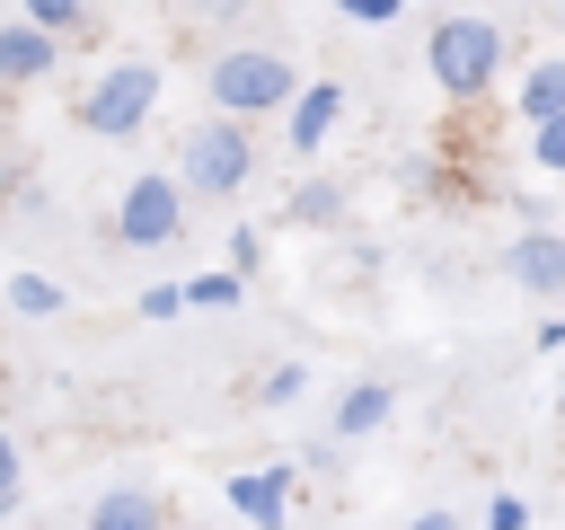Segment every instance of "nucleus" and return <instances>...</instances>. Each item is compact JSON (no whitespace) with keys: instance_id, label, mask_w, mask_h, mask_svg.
Listing matches in <instances>:
<instances>
[{"instance_id":"obj_1","label":"nucleus","mask_w":565,"mask_h":530,"mask_svg":"<svg viewBox=\"0 0 565 530\" xmlns=\"http://www.w3.org/2000/svg\"><path fill=\"white\" fill-rule=\"evenodd\" d=\"M503 62H512V35H503V18H486V9H441V18L424 26V71H433V88H441L450 106H477V97L503 80Z\"/></svg>"},{"instance_id":"obj_2","label":"nucleus","mask_w":565,"mask_h":530,"mask_svg":"<svg viewBox=\"0 0 565 530\" xmlns=\"http://www.w3.org/2000/svg\"><path fill=\"white\" fill-rule=\"evenodd\" d=\"M203 88H212L221 124H256V115H282L300 97V62L274 53V44H221L212 71H203Z\"/></svg>"},{"instance_id":"obj_3","label":"nucleus","mask_w":565,"mask_h":530,"mask_svg":"<svg viewBox=\"0 0 565 530\" xmlns=\"http://www.w3.org/2000/svg\"><path fill=\"white\" fill-rule=\"evenodd\" d=\"M247 177H256V132L247 124H221V115H203L185 141H177V194H247Z\"/></svg>"},{"instance_id":"obj_4","label":"nucleus","mask_w":565,"mask_h":530,"mask_svg":"<svg viewBox=\"0 0 565 530\" xmlns=\"http://www.w3.org/2000/svg\"><path fill=\"white\" fill-rule=\"evenodd\" d=\"M159 62H141V53H124V62H106L97 80H88V97H79V124L88 132H106V141H132L150 115H159Z\"/></svg>"},{"instance_id":"obj_5","label":"nucleus","mask_w":565,"mask_h":530,"mask_svg":"<svg viewBox=\"0 0 565 530\" xmlns=\"http://www.w3.org/2000/svg\"><path fill=\"white\" fill-rule=\"evenodd\" d=\"M177 230H185V194H177V177H168V168L132 177L124 203H115V239H124V247H168Z\"/></svg>"},{"instance_id":"obj_6","label":"nucleus","mask_w":565,"mask_h":530,"mask_svg":"<svg viewBox=\"0 0 565 530\" xmlns=\"http://www.w3.org/2000/svg\"><path fill=\"white\" fill-rule=\"evenodd\" d=\"M335 124H344V88L318 71V80H300V97L282 106V141H291V159H318L327 141H335Z\"/></svg>"},{"instance_id":"obj_7","label":"nucleus","mask_w":565,"mask_h":530,"mask_svg":"<svg viewBox=\"0 0 565 530\" xmlns=\"http://www.w3.org/2000/svg\"><path fill=\"white\" fill-rule=\"evenodd\" d=\"M221 495H230V512H238L247 530H282V521H291V459H274V468H238Z\"/></svg>"},{"instance_id":"obj_8","label":"nucleus","mask_w":565,"mask_h":530,"mask_svg":"<svg viewBox=\"0 0 565 530\" xmlns=\"http://www.w3.org/2000/svg\"><path fill=\"white\" fill-rule=\"evenodd\" d=\"M503 274L530 292V300H565V230H521Z\"/></svg>"},{"instance_id":"obj_9","label":"nucleus","mask_w":565,"mask_h":530,"mask_svg":"<svg viewBox=\"0 0 565 530\" xmlns=\"http://www.w3.org/2000/svg\"><path fill=\"white\" fill-rule=\"evenodd\" d=\"M388 415H397V389H388V380H353V389L335 398V415H327V442H371Z\"/></svg>"},{"instance_id":"obj_10","label":"nucleus","mask_w":565,"mask_h":530,"mask_svg":"<svg viewBox=\"0 0 565 530\" xmlns=\"http://www.w3.org/2000/svg\"><path fill=\"white\" fill-rule=\"evenodd\" d=\"M512 115H521V132L565 115V53H539V62H521V80H512Z\"/></svg>"},{"instance_id":"obj_11","label":"nucleus","mask_w":565,"mask_h":530,"mask_svg":"<svg viewBox=\"0 0 565 530\" xmlns=\"http://www.w3.org/2000/svg\"><path fill=\"white\" fill-rule=\"evenodd\" d=\"M53 53H62V44H44V35H35L18 9L0 18V88H35V80L53 71Z\"/></svg>"},{"instance_id":"obj_12","label":"nucleus","mask_w":565,"mask_h":530,"mask_svg":"<svg viewBox=\"0 0 565 530\" xmlns=\"http://www.w3.org/2000/svg\"><path fill=\"white\" fill-rule=\"evenodd\" d=\"M79 530H168V504H159L150 486H106Z\"/></svg>"},{"instance_id":"obj_13","label":"nucleus","mask_w":565,"mask_h":530,"mask_svg":"<svg viewBox=\"0 0 565 530\" xmlns=\"http://www.w3.org/2000/svg\"><path fill=\"white\" fill-rule=\"evenodd\" d=\"M18 18H26L44 44H71V35H88V26H97V9H88V0H26Z\"/></svg>"},{"instance_id":"obj_14","label":"nucleus","mask_w":565,"mask_h":530,"mask_svg":"<svg viewBox=\"0 0 565 530\" xmlns=\"http://www.w3.org/2000/svg\"><path fill=\"white\" fill-rule=\"evenodd\" d=\"M282 212H291V221H300V230H327V221H335V212H344V186H335V177H300V186H291V203H282Z\"/></svg>"},{"instance_id":"obj_15","label":"nucleus","mask_w":565,"mask_h":530,"mask_svg":"<svg viewBox=\"0 0 565 530\" xmlns=\"http://www.w3.org/2000/svg\"><path fill=\"white\" fill-rule=\"evenodd\" d=\"M9 309H18V318H53V309H62V283H53V274H9Z\"/></svg>"},{"instance_id":"obj_16","label":"nucleus","mask_w":565,"mask_h":530,"mask_svg":"<svg viewBox=\"0 0 565 530\" xmlns=\"http://www.w3.org/2000/svg\"><path fill=\"white\" fill-rule=\"evenodd\" d=\"M238 292H247L238 274H185V309H230Z\"/></svg>"},{"instance_id":"obj_17","label":"nucleus","mask_w":565,"mask_h":530,"mask_svg":"<svg viewBox=\"0 0 565 530\" xmlns=\"http://www.w3.org/2000/svg\"><path fill=\"white\" fill-rule=\"evenodd\" d=\"M530 159H539L547 177H565V115H556V124H530Z\"/></svg>"},{"instance_id":"obj_18","label":"nucleus","mask_w":565,"mask_h":530,"mask_svg":"<svg viewBox=\"0 0 565 530\" xmlns=\"http://www.w3.org/2000/svg\"><path fill=\"white\" fill-rule=\"evenodd\" d=\"M256 265H265V230H247V221H238V230H230V274L247 283Z\"/></svg>"},{"instance_id":"obj_19","label":"nucleus","mask_w":565,"mask_h":530,"mask_svg":"<svg viewBox=\"0 0 565 530\" xmlns=\"http://www.w3.org/2000/svg\"><path fill=\"white\" fill-rule=\"evenodd\" d=\"M406 0H344V26H397Z\"/></svg>"},{"instance_id":"obj_20","label":"nucleus","mask_w":565,"mask_h":530,"mask_svg":"<svg viewBox=\"0 0 565 530\" xmlns=\"http://www.w3.org/2000/svg\"><path fill=\"white\" fill-rule=\"evenodd\" d=\"M300 389H309V371H300V362H282V371H265V389H256V398H265V406H291Z\"/></svg>"},{"instance_id":"obj_21","label":"nucleus","mask_w":565,"mask_h":530,"mask_svg":"<svg viewBox=\"0 0 565 530\" xmlns=\"http://www.w3.org/2000/svg\"><path fill=\"white\" fill-rule=\"evenodd\" d=\"M18 486H26V451L18 433H0V504H18Z\"/></svg>"},{"instance_id":"obj_22","label":"nucleus","mask_w":565,"mask_h":530,"mask_svg":"<svg viewBox=\"0 0 565 530\" xmlns=\"http://www.w3.org/2000/svg\"><path fill=\"white\" fill-rule=\"evenodd\" d=\"M177 309H185V283H150L141 292V318H177Z\"/></svg>"},{"instance_id":"obj_23","label":"nucleus","mask_w":565,"mask_h":530,"mask_svg":"<svg viewBox=\"0 0 565 530\" xmlns=\"http://www.w3.org/2000/svg\"><path fill=\"white\" fill-rule=\"evenodd\" d=\"M486 530H530V504H521V495H494V504H486Z\"/></svg>"},{"instance_id":"obj_24","label":"nucleus","mask_w":565,"mask_h":530,"mask_svg":"<svg viewBox=\"0 0 565 530\" xmlns=\"http://www.w3.org/2000/svg\"><path fill=\"white\" fill-rule=\"evenodd\" d=\"M530 353H565V309H547V318H539V336H530Z\"/></svg>"},{"instance_id":"obj_25","label":"nucleus","mask_w":565,"mask_h":530,"mask_svg":"<svg viewBox=\"0 0 565 530\" xmlns=\"http://www.w3.org/2000/svg\"><path fill=\"white\" fill-rule=\"evenodd\" d=\"M406 530H459V512H415Z\"/></svg>"},{"instance_id":"obj_26","label":"nucleus","mask_w":565,"mask_h":530,"mask_svg":"<svg viewBox=\"0 0 565 530\" xmlns=\"http://www.w3.org/2000/svg\"><path fill=\"white\" fill-rule=\"evenodd\" d=\"M547 26H556V35H565V0H556V9H547Z\"/></svg>"},{"instance_id":"obj_27","label":"nucleus","mask_w":565,"mask_h":530,"mask_svg":"<svg viewBox=\"0 0 565 530\" xmlns=\"http://www.w3.org/2000/svg\"><path fill=\"white\" fill-rule=\"evenodd\" d=\"M9 512H18V504H0V521H9Z\"/></svg>"},{"instance_id":"obj_28","label":"nucleus","mask_w":565,"mask_h":530,"mask_svg":"<svg viewBox=\"0 0 565 530\" xmlns=\"http://www.w3.org/2000/svg\"><path fill=\"white\" fill-rule=\"evenodd\" d=\"M556 415H565V389H556Z\"/></svg>"}]
</instances>
